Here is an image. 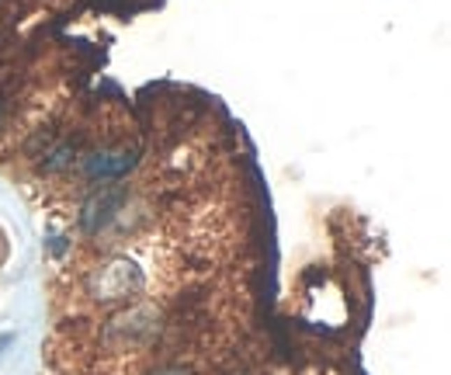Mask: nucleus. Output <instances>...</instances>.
<instances>
[{"label": "nucleus", "mask_w": 451, "mask_h": 375, "mask_svg": "<svg viewBox=\"0 0 451 375\" xmlns=\"http://www.w3.org/2000/svg\"><path fill=\"white\" fill-rule=\"evenodd\" d=\"M136 167V153H94L84 160V171L90 178H118Z\"/></svg>", "instance_id": "f257e3e1"}, {"label": "nucleus", "mask_w": 451, "mask_h": 375, "mask_svg": "<svg viewBox=\"0 0 451 375\" xmlns=\"http://www.w3.org/2000/svg\"><path fill=\"white\" fill-rule=\"evenodd\" d=\"M10 344H14V334H3V337H0V355H3V348H10Z\"/></svg>", "instance_id": "f03ea898"}, {"label": "nucleus", "mask_w": 451, "mask_h": 375, "mask_svg": "<svg viewBox=\"0 0 451 375\" xmlns=\"http://www.w3.org/2000/svg\"><path fill=\"white\" fill-rule=\"evenodd\" d=\"M164 375H187V372H180V369H171V372H164Z\"/></svg>", "instance_id": "7ed1b4c3"}]
</instances>
